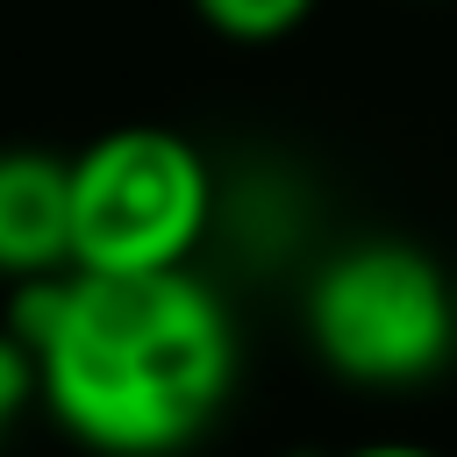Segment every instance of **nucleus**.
Instances as JSON below:
<instances>
[{
    "mask_svg": "<svg viewBox=\"0 0 457 457\" xmlns=\"http://www.w3.org/2000/svg\"><path fill=\"white\" fill-rule=\"evenodd\" d=\"M221 207L214 164L164 121H121L71 157V271H186Z\"/></svg>",
    "mask_w": 457,
    "mask_h": 457,
    "instance_id": "3",
    "label": "nucleus"
},
{
    "mask_svg": "<svg viewBox=\"0 0 457 457\" xmlns=\"http://www.w3.org/2000/svg\"><path fill=\"white\" fill-rule=\"evenodd\" d=\"M36 407L86 457H186L236 393V314L186 271H64L14 286Z\"/></svg>",
    "mask_w": 457,
    "mask_h": 457,
    "instance_id": "1",
    "label": "nucleus"
},
{
    "mask_svg": "<svg viewBox=\"0 0 457 457\" xmlns=\"http://www.w3.org/2000/svg\"><path fill=\"white\" fill-rule=\"evenodd\" d=\"M71 271V157L7 143L0 150V278L36 286Z\"/></svg>",
    "mask_w": 457,
    "mask_h": 457,
    "instance_id": "4",
    "label": "nucleus"
},
{
    "mask_svg": "<svg viewBox=\"0 0 457 457\" xmlns=\"http://www.w3.org/2000/svg\"><path fill=\"white\" fill-rule=\"evenodd\" d=\"M343 457H443V450H428V443H357Z\"/></svg>",
    "mask_w": 457,
    "mask_h": 457,
    "instance_id": "7",
    "label": "nucleus"
},
{
    "mask_svg": "<svg viewBox=\"0 0 457 457\" xmlns=\"http://www.w3.org/2000/svg\"><path fill=\"white\" fill-rule=\"evenodd\" d=\"M29 407H36V357H29V343L0 321V443H7V428H14Z\"/></svg>",
    "mask_w": 457,
    "mask_h": 457,
    "instance_id": "6",
    "label": "nucleus"
},
{
    "mask_svg": "<svg viewBox=\"0 0 457 457\" xmlns=\"http://www.w3.org/2000/svg\"><path fill=\"white\" fill-rule=\"evenodd\" d=\"M300 328L343 386L407 393L457 357V278L407 236H357L314 264Z\"/></svg>",
    "mask_w": 457,
    "mask_h": 457,
    "instance_id": "2",
    "label": "nucleus"
},
{
    "mask_svg": "<svg viewBox=\"0 0 457 457\" xmlns=\"http://www.w3.org/2000/svg\"><path fill=\"white\" fill-rule=\"evenodd\" d=\"M321 0H193V14L221 36V43H243V50H264V43H286L293 29H307Z\"/></svg>",
    "mask_w": 457,
    "mask_h": 457,
    "instance_id": "5",
    "label": "nucleus"
}]
</instances>
